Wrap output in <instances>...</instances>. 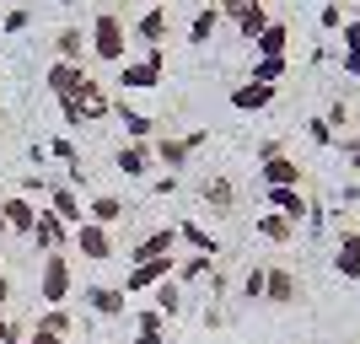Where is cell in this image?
I'll use <instances>...</instances> for the list:
<instances>
[{"label": "cell", "mask_w": 360, "mask_h": 344, "mask_svg": "<svg viewBox=\"0 0 360 344\" xmlns=\"http://www.w3.org/2000/svg\"><path fill=\"white\" fill-rule=\"evenodd\" d=\"M199 194H205V205H210V210H231V205H237V183L215 172V178L199 183Z\"/></svg>", "instance_id": "obj_29"}, {"label": "cell", "mask_w": 360, "mask_h": 344, "mask_svg": "<svg viewBox=\"0 0 360 344\" xmlns=\"http://www.w3.org/2000/svg\"><path fill=\"white\" fill-rule=\"evenodd\" d=\"M264 280H269V264H253L242 274V301H264Z\"/></svg>", "instance_id": "obj_34"}, {"label": "cell", "mask_w": 360, "mask_h": 344, "mask_svg": "<svg viewBox=\"0 0 360 344\" xmlns=\"http://www.w3.org/2000/svg\"><path fill=\"white\" fill-rule=\"evenodd\" d=\"M150 189H156V194H162V199H167V194H178V172H167V178H156V183H150Z\"/></svg>", "instance_id": "obj_44"}, {"label": "cell", "mask_w": 360, "mask_h": 344, "mask_svg": "<svg viewBox=\"0 0 360 344\" xmlns=\"http://www.w3.org/2000/svg\"><path fill=\"white\" fill-rule=\"evenodd\" d=\"M215 274V258L210 253H188V258H178V269H172V280L188 291V285H199V280H210Z\"/></svg>", "instance_id": "obj_26"}, {"label": "cell", "mask_w": 360, "mask_h": 344, "mask_svg": "<svg viewBox=\"0 0 360 344\" xmlns=\"http://www.w3.org/2000/svg\"><path fill=\"white\" fill-rule=\"evenodd\" d=\"M60 113H65V124H70V129L97 124V119H108V113H113V91H108L103 81H86L75 97H65V103H60Z\"/></svg>", "instance_id": "obj_3"}, {"label": "cell", "mask_w": 360, "mask_h": 344, "mask_svg": "<svg viewBox=\"0 0 360 344\" xmlns=\"http://www.w3.org/2000/svg\"><path fill=\"white\" fill-rule=\"evenodd\" d=\"M11 301V280H6V269H0V307Z\"/></svg>", "instance_id": "obj_45"}, {"label": "cell", "mask_w": 360, "mask_h": 344, "mask_svg": "<svg viewBox=\"0 0 360 344\" xmlns=\"http://www.w3.org/2000/svg\"><path fill=\"white\" fill-rule=\"evenodd\" d=\"M285 70H290V60H258V54H253V81L280 87V81H285Z\"/></svg>", "instance_id": "obj_33"}, {"label": "cell", "mask_w": 360, "mask_h": 344, "mask_svg": "<svg viewBox=\"0 0 360 344\" xmlns=\"http://www.w3.org/2000/svg\"><path fill=\"white\" fill-rule=\"evenodd\" d=\"M178 253V226H162V231H146V237L129 248V264H146V258H172Z\"/></svg>", "instance_id": "obj_12"}, {"label": "cell", "mask_w": 360, "mask_h": 344, "mask_svg": "<svg viewBox=\"0 0 360 344\" xmlns=\"http://www.w3.org/2000/svg\"><path fill=\"white\" fill-rule=\"evenodd\" d=\"M317 27L339 32V27H345V6H339V0H323V6H317Z\"/></svg>", "instance_id": "obj_36"}, {"label": "cell", "mask_w": 360, "mask_h": 344, "mask_svg": "<svg viewBox=\"0 0 360 344\" xmlns=\"http://www.w3.org/2000/svg\"><path fill=\"white\" fill-rule=\"evenodd\" d=\"M253 54L258 60H290V27L285 22H269V27L253 38Z\"/></svg>", "instance_id": "obj_21"}, {"label": "cell", "mask_w": 360, "mask_h": 344, "mask_svg": "<svg viewBox=\"0 0 360 344\" xmlns=\"http://www.w3.org/2000/svg\"><path fill=\"white\" fill-rule=\"evenodd\" d=\"M22 339H27V329L16 317H0V344H22Z\"/></svg>", "instance_id": "obj_41"}, {"label": "cell", "mask_w": 360, "mask_h": 344, "mask_svg": "<svg viewBox=\"0 0 360 344\" xmlns=\"http://www.w3.org/2000/svg\"><path fill=\"white\" fill-rule=\"evenodd\" d=\"M269 22H274V16L264 11V0H258V6H253V11H248V16H242L237 27H242V38H248V44H253V38H258V32H264V27H269Z\"/></svg>", "instance_id": "obj_35"}, {"label": "cell", "mask_w": 360, "mask_h": 344, "mask_svg": "<svg viewBox=\"0 0 360 344\" xmlns=\"http://www.w3.org/2000/svg\"><path fill=\"white\" fill-rule=\"evenodd\" d=\"M113 167H119L124 178H150L156 156H150V146H140V140H124V146L113 151Z\"/></svg>", "instance_id": "obj_17"}, {"label": "cell", "mask_w": 360, "mask_h": 344, "mask_svg": "<svg viewBox=\"0 0 360 344\" xmlns=\"http://www.w3.org/2000/svg\"><path fill=\"white\" fill-rule=\"evenodd\" d=\"M70 291H75L70 253H44L38 258V301H44V307H65Z\"/></svg>", "instance_id": "obj_2"}, {"label": "cell", "mask_w": 360, "mask_h": 344, "mask_svg": "<svg viewBox=\"0 0 360 344\" xmlns=\"http://www.w3.org/2000/svg\"><path fill=\"white\" fill-rule=\"evenodd\" d=\"M129 32H135V44H140V49L167 44V32H172V6H167V0H150L146 11L129 22Z\"/></svg>", "instance_id": "obj_5"}, {"label": "cell", "mask_w": 360, "mask_h": 344, "mask_svg": "<svg viewBox=\"0 0 360 344\" xmlns=\"http://www.w3.org/2000/svg\"><path fill=\"white\" fill-rule=\"evenodd\" d=\"M0 215L11 226V237H32V226H38V205L27 194H6L0 199Z\"/></svg>", "instance_id": "obj_14"}, {"label": "cell", "mask_w": 360, "mask_h": 344, "mask_svg": "<svg viewBox=\"0 0 360 344\" xmlns=\"http://www.w3.org/2000/svg\"><path fill=\"white\" fill-rule=\"evenodd\" d=\"M215 27H221V6H199L194 22H188V44H210Z\"/></svg>", "instance_id": "obj_31"}, {"label": "cell", "mask_w": 360, "mask_h": 344, "mask_svg": "<svg viewBox=\"0 0 360 344\" xmlns=\"http://www.w3.org/2000/svg\"><path fill=\"white\" fill-rule=\"evenodd\" d=\"M113 87H119V91H156V87H162V65H150V60H124Z\"/></svg>", "instance_id": "obj_10"}, {"label": "cell", "mask_w": 360, "mask_h": 344, "mask_svg": "<svg viewBox=\"0 0 360 344\" xmlns=\"http://www.w3.org/2000/svg\"><path fill=\"white\" fill-rule=\"evenodd\" d=\"M22 344H27V339H22Z\"/></svg>", "instance_id": "obj_48"}, {"label": "cell", "mask_w": 360, "mask_h": 344, "mask_svg": "<svg viewBox=\"0 0 360 344\" xmlns=\"http://www.w3.org/2000/svg\"><path fill=\"white\" fill-rule=\"evenodd\" d=\"M6 237H11V226H6V215H0V242H6Z\"/></svg>", "instance_id": "obj_46"}, {"label": "cell", "mask_w": 360, "mask_h": 344, "mask_svg": "<svg viewBox=\"0 0 360 344\" xmlns=\"http://www.w3.org/2000/svg\"><path fill=\"white\" fill-rule=\"evenodd\" d=\"M54 60L86 65V32H81V27H60V38H54Z\"/></svg>", "instance_id": "obj_28"}, {"label": "cell", "mask_w": 360, "mask_h": 344, "mask_svg": "<svg viewBox=\"0 0 360 344\" xmlns=\"http://www.w3.org/2000/svg\"><path fill=\"white\" fill-rule=\"evenodd\" d=\"M124 215H129V205H124L119 194H91V199H86V221L108 226V231H113V226H119Z\"/></svg>", "instance_id": "obj_23"}, {"label": "cell", "mask_w": 360, "mask_h": 344, "mask_svg": "<svg viewBox=\"0 0 360 344\" xmlns=\"http://www.w3.org/2000/svg\"><path fill=\"white\" fill-rule=\"evenodd\" d=\"M339 49H360V16H345V27H339Z\"/></svg>", "instance_id": "obj_39"}, {"label": "cell", "mask_w": 360, "mask_h": 344, "mask_svg": "<svg viewBox=\"0 0 360 344\" xmlns=\"http://www.w3.org/2000/svg\"><path fill=\"white\" fill-rule=\"evenodd\" d=\"M333 274L339 280H360V231H339V242H333Z\"/></svg>", "instance_id": "obj_18"}, {"label": "cell", "mask_w": 360, "mask_h": 344, "mask_svg": "<svg viewBox=\"0 0 360 344\" xmlns=\"http://www.w3.org/2000/svg\"><path fill=\"white\" fill-rule=\"evenodd\" d=\"M150 156H156L167 172H183L194 151H188V140H183V135H156V140H150Z\"/></svg>", "instance_id": "obj_22"}, {"label": "cell", "mask_w": 360, "mask_h": 344, "mask_svg": "<svg viewBox=\"0 0 360 344\" xmlns=\"http://www.w3.org/2000/svg\"><path fill=\"white\" fill-rule=\"evenodd\" d=\"M253 231H258L264 242H274V248H285V242H296L301 226H296V221H285V215H274V210H264V215L253 221Z\"/></svg>", "instance_id": "obj_24"}, {"label": "cell", "mask_w": 360, "mask_h": 344, "mask_svg": "<svg viewBox=\"0 0 360 344\" xmlns=\"http://www.w3.org/2000/svg\"><path fill=\"white\" fill-rule=\"evenodd\" d=\"M49 210H54V215H60L70 231L86 221V205H81V194H75L70 183H49Z\"/></svg>", "instance_id": "obj_16"}, {"label": "cell", "mask_w": 360, "mask_h": 344, "mask_svg": "<svg viewBox=\"0 0 360 344\" xmlns=\"http://www.w3.org/2000/svg\"><path fill=\"white\" fill-rule=\"evenodd\" d=\"M81 301H86L97 317H108V323H119V317L129 312V296H124V285H86V291H81Z\"/></svg>", "instance_id": "obj_8"}, {"label": "cell", "mask_w": 360, "mask_h": 344, "mask_svg": "<svg viewBox=\"0 0 360 344\" xmlns=\"http://www.w3.org/2000/svg\"><path fill=\"white\" fill-rule=\"evenodd\" d=\"M274 91H280V87H269V81H253V75H248L242 87H231V108H237V113H264V108L274 103Z\"/></svg>", "instance_id": "obj_15"}, {"label": "cell", "mask_w": 360, "mask_h": 344, "mask_svg": "<svg viewBox=\"0 0 360 344\" xmlns=\"http://www.w3.org/2000/svg\"><path fill=\"white\" fill-rule=\"evenodd\" d=\"M32 253L44 258V253H70V226L54 215V210H38V226H32Z\"/></svg>", "instance_id": "obj_7"}, {"label": "cell", "mask_w": 360, "mask_h": 344, "mask_svg": "<svg viewBox=\"0 0 360 344\" xmlns=\"http://www.w3.org/2000/svg\"><path fill=\"white\" fill-rule=\"evenodd\" d=\"M349 167H355V172H360V151H355V156H349Z\"/></svg>", "instance_id": "obj_47"}, {"label": "cell", "mask_w": 360, "mask_h": 344, "mask_svg": "<svg viewBox=\"0 0 360 344\" xmlns=\"http://www.w3.org/2000/svg\"><path fill=\"white\" fill-rule=\"evenodd\" d=\"M258 183H264V189H301V162L285 156V151H280V156H264V162H258Z\"/></svg>", "instance_id": "obj_9"}, {"label": "cell", "mask_w": 360, "mask_h": 344, "mask_svg": "<svg viewBox=\"0 0 360 344\" xmlns=\"http://www.w3.org/2000/svg\"><path fill=\"white\" fill-rule=\"evenodd\" d=\"M264 301H269V307H296V301H301V280L285 269V264H269V280H264Z\"/></svg>", "instance_id": "obj_11"}, {"label": "cell", "mask_w": 360, "mask_h": 344, "mask_svg": "<svg viewBox=\"0 0 360 344\" xmlns=\"http://www.w3.org/2000/svg\"><path fill=\"white\" fill-rule=\"evenodd\" d=\"M264 199H269L274 215H285V221L307 226V210H312V199L301 194V189H264Z\"/></svg>", "instance_id": "obj_19"}, {"label": "cell", "mask_w": 360, "mask_h": 344, "mask_svg": "<svg viewBox=\"0 0 360 344\" xmlns=\"http://www.w3.org/2000/svg\"><path fill=\"white\" fill-rule=\"evenodd\" d=\"M135 344H167V317L156 307H140L135 312Z\"/></svg>", "instance_id": "obj_27"}, {"label": "cell", "mask_w": 360, "mask_h": 344, "mask_svg": "<svg viewBox=\"0 0 360 344\" xmlns=\"http://www.w3.org/2000/svg\"><path fill=\"white\" fill-rule=\"evenodd\" d=\"M215 6H221V16H231V22H242V16L253 11L258 0H215Z\"/></svg>", "instance_id": "obj_40"}, {"label": "cell", "mask_w": 360, "mask_h": 344, "mask_svg": "<svg viewBox=\"0 0 360 344\" xmlns=\"http://www.w3.org/2000/svg\"><path fill=\"white\" fill-rule=\"evenodd\" d=\"M307 135H312V146H323V151L339 146V140H333V124H328V119H307Z\"/></svg>", "instance_id": "obj_38"}, {"label": "cell", "mask_w": 360, "mask_h": 344, "mask_svg": "<svg viewBox=\"0 0 360 344\" xmlns=\"http://www.w3.org/2000/svg\"><path fill=\"white\" fill-rule=\"evenodd\" d=\"M178 242L188 248V253H210V258H221V237H215L210 226H199V221H183V226H178Z\"/></svg>", "instance_id": "obj_25"}, {"label": "cell", "mask_w": 360, "mask_h": 344, "mask_svg": "<svg viewBox=\"0 0 360 344\" xmlns=\"http://www.w3.org/2000/svg\"><path fill=\"white\" fill-rule=\"evenodd\" d=\"M27 27H32V11H27V6H11V11L0 16V32H11V38H16V32H27Z\"/></svg>", "instance_id": "obj_37"}, {"label": "cell", "mask_w": 360, "mask_h": 344, "mask_svg": "<svg viewBox=\"0 0 360 344\" xmlns=\"http://www.w3.org/2000/svg\"><path fill=\"white\" fill-rule=\"evenodd\" d=\"M150 307H156V312H162L167 323H172V317L183 312V285H178V280H162L156 291H150Z\"/></svg>", "instance_id": "obj_30"}, {"label": "cell", "mask_w": 360, "mask_h": 344, "mask_svg": "<svg viewBox=\"0 0 360 344\" xmlns=\"http://www.w3.org/2000/svg\"><path fill=\"white\" fill-rule=\"evenodd\" d=\"M44 81H49V91H54V97H60V103H65V97H75V91L86 87L91 75H86V65H70V60H54V65H49V75H44Z\"/></svg>", "instance_id": "obj_13"}, {"label": "cell", "mask_w": 360, "mask_h": 344, "mask_svg": "<svg viewBox=\"0 0 360 344\" xmlns=\"http://www.w3.org/2000/svg\"><path fill=\"white\" fill-rule=\"evenodd\" d=\"M27 344H70V339H65V333H49V329H38V323H32V329H27Z\"/></svg>", "instance_id": "obj_43"}, {"label": "cell", "mask_w": 360, "mask_h": 344, "mask_svg": "<svg viewBox=\"0 0 360 344\" xmlns=\"http://www.w3.org/2000/svg\"><path fill=\"white\" fill-rule=\"evenodd\" d=\"M32 323H38V329H49V333H65V339H70V312H65V307H44V312L32 317Z\"/></svg>", "instance_id": "obj_32"}, {"label": "cell", "mask_w": 360, "mask_h": 344, "mask_svg": "<svg viewBox=\"0 0 360 344\" xmlns=\"http://www.w3.org/2000/svg\"><path fill=\"white\" fill-rule=\"evenodd\" d=\"M70 248L86 258V264H108V258H119L113 231H108V226H97V221H81V226H75V231H70Z\"/></svg>", "instance_id": "obj_4"}, {"label": "cell", "mask_w": 360, "mask_h": 344, "mask_svg": "<svg viewBox=\"0 0 360 344\" xmlns=\"http://www.w3.org/2000/svg\"><path fill=\"white\" fill-rule=\"evenodd\" d=\"M172 269H178V258H146V264H129V274H124V296H150L162 280H172Z\"/></svg>", "instance_id": "obj_6"}, {"label": "cell", "mask_w": 360, "mask_h": 344, "mask_svg": "<svg viewBox=\"0 0 360 344\" xmlns=\"http://www.w3.org/2000/svg\"><path fill=\"white\" fill-rule=\"evenodd\" d=\"M339 70L360 81V49H339Z\"/></svg>", "instance_id": "obj_42"}, {"label": "cell", "mask_w": 360, "mask_h": 344, "mask_svg": "<svg viewBox=\"0 0 360 344\" xmlns=\"http://www.w3.org/2000/svg\"><path fill=\"white\" fill-rule=\"evenodd\" d=\"M86 49H91V60H103V65H124V49H129V22H124V11L108 6V11L91 16Z\"/></svg>", "instance_id": "obj_1"}, {"label": "cell", "mask_w": 360, "mask_h": 344, "mask_svg": "<svg viewBox=\"0 0 360 344\" xmlns=\"http://www.w3.org/2000/svg\"><path fill=\"white\" fill-rule=\"evenodd\" d=\"M113 113H119V124H124V135H129V140H140V146H150V140H156V119H150V113L129 108L124 97H113Z\"/></svg>", "instance_id": "obj_20"}]
</instances>
